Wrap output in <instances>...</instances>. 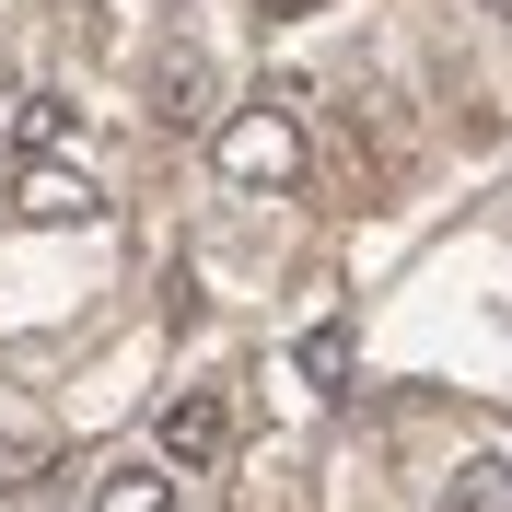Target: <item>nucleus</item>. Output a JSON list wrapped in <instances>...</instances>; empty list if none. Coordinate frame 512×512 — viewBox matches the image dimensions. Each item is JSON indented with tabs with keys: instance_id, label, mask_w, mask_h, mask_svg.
Masks as SVG:
<instances>
[{
	"instance_id": "7",
	"label": "nucleus",
	"mask_w": 512,
	"mask_h": 512,
	"mask_svg": "<svg viewBox=\"0 0 512 512\" xmlns=\"http://www.w3.org/2000/svg\"><path fill=\"white\" fill-rule=\"evenodd\" d=\"M443 512H512V466H501V454H478V466H454Z\"/></svg>"
},
{
	"instance_id": "10",
	"label": "nucleus",
	"mask_w": 512,
	"mask_h": 512,
	"mask_svg": "<svg viewBox=\"0 0 512 512\" xmlns=\"http://www.w3.org/2000/svg\"><path fill=\"white\" fill-rule=\"evenodd\" d=\"M0 198H12V175H0Z\"/></svg>"
},
{
	"instance_id": "4",
	"label": "nucleus",
	"mask_w": 512,
	"mask_h": 512,
	"mask_svg": "<svg viewBox=\"0 0 512 512\" xmlns=\"http://www.w3.org/2000/svg\"><path fill=\"white\" fill-rule=\"evenodd\" d=\"M94 512H175V478H163L152 454H117L94 478Z\"/></svg>"
},
{
	"instance_id": "2",
	"label": "nucleus",
	"mask_w": 512,
	"mask_h": 512,
	"mask_svg": "<svg viewBox=\"0 0 512 512\" xmlns=\"http://www.w3.org/2000/svg\"><path fill=\"white\" fill-rule=\"evenodd\" d=\"M0 210H24V222L70 233V222H94V210H105V187L82 175V163H12V198H0Z\"/></svg>"
},
{
	"instance_id": "8",
	"label": "nucleus",
	"mask_w": 512,
	"mask_h": 512,
	"mask_svg": "<svg viewBox=\"0 0 512 512\" xmlns=\"http://www.w3.org/2000/svg\"><path fill=\"white\" fill-rule=\"evenodd\" d=\"M303 384H315V396H350V326H338V315L303 338Z\"/></svg>"
},
{
	"instance_id": "6",
	"label": "nucleus",
	"mask_w": 512,
	"mask_h": 512,
	"mask_svg": "<svg viewBox=\"0 0 512 512\" xmlns=\"http://www.w3.org/2000/svg\"><path fill=\"white\" fill-rule=\"evenodd\" d=\"M12 152H24V163H70V105H59V94H24V117H12Z\"/></svg>"
},
{
	"instance_id": "3",
	"label": "nucleus",
	"mask_w": 512,
	"mask_h": 512,
	"mask_svg": "<svg viewBox=\"0 0 512 512\" xmlns=\"http://www.w3.org/2000/svg\"><path fill=\"white\" fill-rule=\"evenodd\" d=\"M163 454H175V466H222V454H233V408H222V384L163 396Z\"/></svg>"
},
{
	"instance_id": "1",
	"label": "nucleus",
	"mask_w": 512,
	"mask_h": 512,
	"mask_svg": "<svg viewBox=\"0 0 512 512\" xmlns=\"http://www.w3.org/2000/svg\"><path fill=\"white\" fill-rule=\"evenodd\" d=\"M210 163H222L233 187H291L303 175V117H291V94H256V105H233L222 128H210Z\"/></svg>"
},
{
	"instance_id": "5",
	"label": "nucleus",
	"mask_w": 512,
	"mask_h": 512,
	"mask_svg": "<svg viewBox=\"0 0 512 512\" xmlns=\"http://www.w3.org/2000/svg\"><path fill=\"white\" fill-rule=\"evenodd\" d=\"M152 105L175 128H198L210 117V59H198V47H163V70H152Z\"/></svg>"
},
{
	"instance_id": "9",
	"label": "nucleus",
	"mask_w": 512,
	"mask_h": 512,
	"mask_svg": "<svg viewBox=\"0 0 512 512\" xmlns=\"http://www.w3.org/2000/svg\"><path fill=\"white\" fill-rule=\"evenodd\" d=\"M256 12H268V24H291V12H315V0H256Z\"/></svg>"
}]
</instances>
